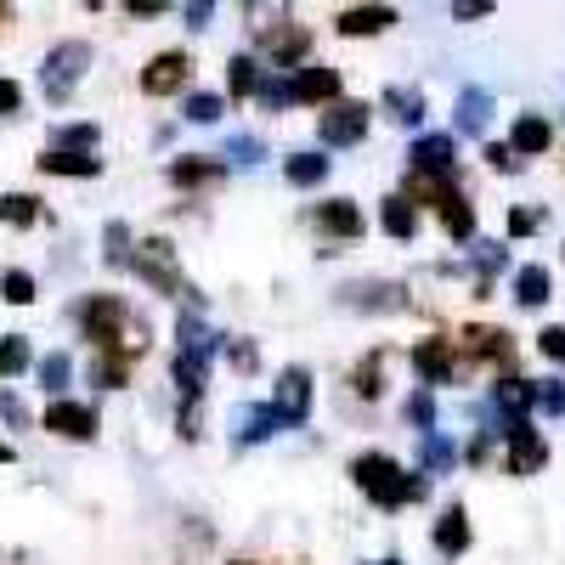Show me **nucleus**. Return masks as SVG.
<instances>
[{"label": "nucleus", "instance_id": "1", "mask_svg": "<svg viewBox=\"0 0 565 565\" xmlns=\"http://www.w3.org/2000/svg\"><path fill=\"white\" fill-rule=\"evenodd\" d=\"M351 476H356V487H362L373 503H391V509L424 498V481H418V476H402L385 452H362V458L351 463Z\"/></svg>", "mask_w": 565, "mask_h": 565}, {"label": "nucleus", "instance_id": "2", "mask_svg": "<svg viewBox=\"0 0 565 565\" xmlns=\"http://www.w3.org/2000/svg\"><path fill=\"white\" fill-rule=\"evenodd\" d=\"M85 63H90V45H79V40L57 45V52L45 57V68H40V79H45V97H52V103H68V90L79 85Z\"/></svg>", "mask_w": 565, "mask_h": 565}, {"label": "nucleus", "instance_id": "3", "mask_svg": "<svg viewBox=\"0 0 565 565\" xmlns=\"http://www.w3.org/2000/svg\"><path fill=\"white\" fill-rule=\"evenodd\" d=\"M317 130H322L328 148H351V141H362V130H367V108L362 103H334V108H322Z\"/></svg>", "mask_w": 565, "mask_h": 565}, {"label": "nucleus", "instance_id": "4", "mask_svg": "<svg viewBox=\"0 0 565 565\" xmlns=\"http://www.w3.org/2000/svg\"><path fill=\"white\" fill-rule=\"evenodd\" d=\"M136 271L153 282V289H164V295H175L181 289V271H175V249L164 244V238H148L136 249Z\"/></svg>", "mask_w": 565, "mask_h": 565}, {"label": "nucleus", "instance_id": "5", "mask_svg": "<svg viewBox=\"0 0 565 565\" xmlns=\"http://www.w3.org/2000/svg\"><path fill=\"white\" fill-rule=\"evenodd\" d=\"M271 413H277V424H306V413H311V373H306V367H289V373H282Z\"/></svg>", "mask_w": 565, "mask_h": 565}, {"label": "nucleus", "instance_id": "6", "mask_svg": "<svg viewBox=\"0 0 565 565\" xmlns=\"http://www.w3.org/2000/svg\"><path fill=\"white\" fill-rule=\"evenodd\" d=\"M186 74H193L186 52H159L148 68H141V90H148V97H170V90L186 85Z\"/></svg>", "mask_w": 565, "mask_h": 565}, {"label": "nucleus", "instance_id": "7", "mask_svg": "<svg viewBox=\"0 0 565 565\" xmlns=\"http://www.w3.org/2000/svg\"><path fill=\"white\" fill-rule=\"evenodd\" d=\"M543 458H548V447L532 436V424L526 418H514L509 424V476H532V469H543Z\"/></svg>", "mask_w": 565, "mask_h": 565}, {"label": "nucleus", "instance_id": "8", "mask_svg": "<svg viewBox=\"0 0 565 565\" xmlns=\"http://www.w3.org/2000/svg\"><path fill=\"white\" fill-rule=\"evenodd\" d=\"M45 430H57L68 441H90L97 436V413H90L85 402H52L45 407Z\"/></svg>", "mask_w": 565, "mask_h": 565}, {"label": "nucleus", "instance_id": "9", "mask_svg": "<svg viewBox=\"0 0 565 565\" xmlns=\"http://www.w3.org/2000/svg\"><path fill=\"white\" fill-rule=\"evenodd\" d=\"M340 97V74L334 68H317V63H306L300 68V79H295V103H334Z\"/></svg>", "mask_w": 565, "mask_h": 565}, {"label": "nucleus", "instance_id": "10", "mask_svg": "<svg viewBox=\"0 0 565 565\" xmlns=\"http://www.w3.org/2000/svg\"><path fill=\"white\" fill-rule=\"evenodd\" d=\"M447 170H452V141L447 136L413 141V175H447Z\"/></svg>", "mask_w": 565, "mask_h": 565}, {"label": "nucleus", "instance_id": "11", "mask_svg": "<svg viewBox=\"0 0 565 565\" xmlns=\"http://www.w3.org/2000/svg\"><path fill=\"white\" fill-rule=\"evenodd\" d=\"M413 362H418V373H424L430 385H447V380H452V345H447V340H418Z\"/></svg>", "mask_w": 565, "mask_h": 565}, {"label": "nucleus", "instance_id": "12", "mask_svg": "<svg viewBox=\"0 0 565 565\" xmlns=\"http://www.w3.org/2000/svg\"><path fill=\"white\" fill-rule=\"evenodd\" d=\"M548 148H554V125L537 119V114H526L509 136V153H548Z\"/></svg>", "mask_w": 565, "mask_h": 565}, {"label": "nucleus", "instance_id": "13", "mask_svg": "<svg viewBox=\"0 0 565 565\" xmlns=\"http://www.w3.org/2000/svg\"><path fill=\"white\" fill-rule=\"evenodd\" d=\"M317 221H322L328 232H340V238H362V210H356L351 199H328V204L317 210Z\"/></svg>", "mask_w": 565, "mask_h": 565}, {"label": "nucleus", "instance_id": "14", "mask_svg": "<svg viewBox=\"0 0 565 565\" xmlns=\"http://www.w3.org/2000/svg\"><path fill=\"white\" fill-rule=\"evenodd\" d=\"M391 23H396L391 7H351V12H340V34H385Z\"/></svg>", "mask_w": 565, "mask_h": 565}, {"label": "nucleus", "instance_id": "15", "mask_svg": "<svg viewBox=\"0 0 565 565\" xmlns=\"http://www.w3.org/2000/svg\"><path fill=\"white\" fill-rule=\"evenodd\" d=\"M266 52L289 68V63H300V57L311 52V34H306V29H271V34H266Z\"/></svg>", "mask_w": 565, "mask_h": 565}, {"label": "nucleus", "instance_id": "16", "mask_svg": "<svg viewBox=\"0 0 565 565\" xmlns=\"http://www.w3.org/2000/svg\"><path fill=\"white\" fill-rule=\"evenodd\" d=\"M436 548H441V554H463V548H469V514H463L458 503L441 514V526H436Z\"/></svg>", "mask_w": 565, "mask_h": 565}, {"label": "nucleus", "instance_id": "17", "mask_svg": "<svg viewBox=\"0 0 565 565\" xmlns=\"http://www.w3.org/2000/svg\"><path fill=\"white\" fill-rule=\"evenodd\" d=\"M40 170H45V175H97L103 164L90 159V153H63V148H52V153L40 159Z\"/></svg>", "mask_w": 565, "mask_h": 565}, {"label": "nucleus", "instance_id": "18", "mask_svg": "<svg viewBox=\"0 0 565 565\" xmlns=\"http://www.w3.org/2000/svg\"><path fill=\"white\" fill-rule=\"evenodd\" d=\"M514 300H521V306H543L548 300V271L543 266H521V271H514Z\"/></svg>", "mask_w": 565, "mask_h": 565}, {"label": "nucleus", "instance_id": "19", "mask_svg": "<svg viewBox=\"0 0 565 565\" xmlns=\"http://www.w3.org/2000/svg\"><path fill=\"white\" fill-rule=\"evenodd\" d=\"M282 175H289L295 186H317L328 175V159L322 153H295V159H282Z\"/></svg>", "mask_w": 565, "mask_h": 565}, {"label": "nucleus", "instance_id": "20", "mask_svg": "<svg viewBox=\"0 0 565 565\" xmlns=\"http://www.w3.org/2000/svg\"><path fill=\"white\" fill-rule=\"evenodd\" d=\"M487 114H492V97L469 85L463 97H458V125H463V130H487Z\"/></svg>", "mask_w": 565, "mask_h": 565}, {"label": "nucleus", "instance_id": "21", "mask_svg": "<svg viewBox=\"0 0 565 565\" xmlns=\"http://www.w3.org/2000/svg\"><path fill=\"white\" fill-rule=\"evenodd\" d=\"M436 204H441V215H447V232H452V238H469V232H476V210H469L458 193H441Z\"/></svg>", "mask_w": 565, "mask_h": 565}, {"label": "nucleus", "instance_id": "22", "mask_svg": "<svg viewBox=\"0 0 565 565\" xmlns=\"http://www.w3.org/2000/svg\"><path fill=\"white\" fill-rule=\"evenodd\" d=\"M0 221H7V226H34V221H40V199L7 193V199H0Z\"/></svg>", "mask_w": 565, "mask_h": 565}, {"label": "nucleus", "instance_id": "23", "mask_svg": "<svg viewBox=\"0 0 565 565\" xmlns=\"http://www.w3.org/2000/svg\"><path fill=\"white\" fill-rule=\"evenodd\" d=\"M175 385H181L186 396L204 391V351H181V356H175Z\"/></svg>", "mask_w": 565, "mask_h": 565}, {"label": "nucleus", "instance_id": "24", "mask_svg": "<svg viewBox=\"0 0 565 565\" xmlns=\"http://www.w3.org/2000/svg\"><path fill=\"white\" fill-rule=\"evenodd\" d=\"M385 232H391V238H413V232H418V215H413L407 199H385Z\"/></svg>", "mask_w": 565, "mask_h": 565}, {"label": "nucleus", "instance_id": "25", "mask_svg": "<svg viewBox=\"0 0 565 565\" xmlns=\"http://www.w3.org/2000/svg\"><path fill=\"white\" fill-rule=\"evenodd\" d=\"M226 85H232V97H255V90H260V68H255L249 57H232Z\"/></svg>", "mask_w": 565, "mask_h": 565}, {"label": "nucleus", "instance_id": "26", "mask_svg": "<svg viewBox=\"0 0 565 565\" xmlns=\"http://www.w3.org/2000/svg\"><path fill=\"white\" fill-rule=\"evenodd\" d=\"M210 175H221V164H204V159H175V164H170V181H175V186H199V181H210Z\"/></svg>", "mask_w": 565, "mask_h": 565}, {"label": "nucleus", "instance_id": "27", "mask_svg": "<svg viewBox=\"0 0 565 565\" xmlns=\"http://www.w3.org/2000/svg\"><path fill=\"white\" fill-rule=\"evenodd\" d=\"M29 367V340H0V380H12V373H23Z\"/></svg>", "mask_w": 565, "mask_h": 565}, {"label": "nucleus", "instance_id": "28", "mask_svg": "<svg viewBox=\"0 0 565 565\" xmlns=\"http://www.w3.org/2000/svg\"><path fill=\"white\" fill-rule=\"evenodd\" d=\"M0 295H7L12 306H29L34 300V277L29 271H7V277H0Z\"/></svg>", "mask_w": 565, "mask_h": 565}, {"label": "nucleus", "instance_id": "29", "mask_svg": "<svg viewBox=\"0 0 565 565\" xmlns=\"http://www.w3.org/2000/svg\"><path fill=\"white\" fill-rule=\"evenodd\" d=\"M186 119H193V125H215V119H221V97H210V90L186 97Z\"/></svg>", "mask_w": 565, "mask_h": 565}, {"label": "nucleus", "instance_id": "30", "mask_svg": "<svg viewBox=\"0 0 565 565\" xmlns=\"http://www.w3.org/2000/svg\"><path fill=\"white\" fill-rule=\"evenodd\" d=\"M40 385H45V391H63V385H68V356H45V362H40Z\"/></svg>", "mask_w": 565, "mask_h": 565}, {"label": "nucleus", "instance_id": "31", "mask_svg": "<svg viewBox=\"0 0 565 565\" xmlns=\"http://www.w3.org/2000/svg\"><path fill=\"white\" fill-rule=\"evenodd\" d=\"M385 103H391V108H396V119H407V125H413V119H424V97H413V90H391Z\"/></svg>", "mask_w": 565, "mask_h": 565}, {"label": "nucleus", "instance_id": "32", "mask_svg": "<svg viewBox=\"0 0 565 565\" xmlns=\"http://www.w3.org/2000/svg\"><path fill=\"white\" fill-rule=\"evenodd\" d=\"M57 141H63V153H79V148H90V141H97V125H68Z\"/></svg>", "mask_w": 565, "mask_h": 565}, {"label": "nucleus", "instance_id": "33", "mask_svg": "<svg viewBox=\"0 0 565 565\" xmlns=\"http://www.w3.org/2000/svg\"><path fill=\"white\" fill-rule=\"evenodd\" d=\"M385 385H380V362H362L356 367V396H380Z\"/></svg>", "mask_w": 565, "mask_h": 565}, {"label": "nucleus", "instance_id": "34", "mask_svg": "<svg viewBox=\"0 0 565 565\" xmlns=\"http://www.w3.org/2000/svg\"><path fill=\"white\" fill-rule=\"evenodd\" d=\"M537 345H543V356H548V362H565V328H543Z\"/></svg>", "mask_w": 565, "mask_h": 565}, {"label": "nucleus", "instance_id": "35", "mask_svg": "<svg viewBox=\"0 0 565 565\" xmlns=\"http://www.w3.org/2000/svg\"><path fill=\"white\" fill-rule=\"evenodd\" d=\"M23 108V85L18 79H0V114H18Z\"/></svg>", "mask_w": 565, "mask_h": 565}, {"label": "nucleus", "instance_id": "36", "mask_svg": "<svg viewBox=\"0 0 565 565\" xmlns=\"http://www.w3.org/2000/svg\"><path fill=\"white\" fill-rule=\"evenodd\" d=\"M407 413H413V424H430V418H436L430 396H413V402H407Z\"/></svg>", "mask_w": 565, "mask_h": 565}, {"label": "nucleus", "instance_id": "37", "mask_svg": "<svg viewBox=\"0 0 565 565\" xmlns=\"http://www.w3.org/2000/svg\"><path fill=\"white\" fill-rule=\"evenodd\" d=\"M537 402H543V407H554V413H565V385H543V391H537Z\"/></svg>", "mask_w": 565, "mask_h": 565}, {"label": "nucleus", "instance_id": "38", "mask_svg": "<svg viewBox=\"0 0 565 565\" xmlns=\"http://www.w3.org/2000/svg\"><path fill=\"white\" fill-rule=\"evenodd\" d=\"M487 164H492V170H514V153H509V148H498V141H492V148H487Z\"/></svg>", "mask_w": 565, "mask_h": 565}, {"label": "nucleus", "instance_id": "39", "mask_svg": "<svg viewBox=\"0 0 565 565\" xmlns=\"http://www.w3.org/2000/svg\"><path fill=\"white\" fill-rule=\"evenodd\" d=\"M108 260H125V226H108Z\"/></svg>", "mask_w": 565, "mask_h": 565}, {"label": "nucleus", "instance_id": "40", "mask_svg": "<svg viewBox=\"0 0 565 565\" xmlns=\"http://www.w3.org/2000/svg\"><path fill=\"white\" fill-rule=\"evenodd\" d=\"M232 367L249 373V367H255V345H232Z\"/></svg>", "mask_w": 565, "mask_h": 565}, {"label": "nucleus", "instance_id": "41", "mask_svg": "<svg viewBox=\"0 0 565 565\" xmlns=\"http://www.w3.org/2000/svg\"><path fill=\"white\" fill-rule=\"evenodd\" d=\"M487 12H492L487 0H476V7H452V18H458V23H463V18H487Z\"/></svg>", "mask_w": 565, "mask_h": 565}, {"label": "nucleus", "instance_id": "42", "mask_svg": "<svg viewBox=\"0 0 565 565\" xmlns=\"http://www.w3.org/2000/svg\"><path fill=\"white\" fill-rule=\"evenodd\" d=\"M537 226V215L532 210H521V215H509V232H532Z\"/></svg>", "mask_w": 565, "mask_h": 565}, {"label": "nucleus", "instance_id": "43", "mask_svg": "<svg viewBox=\"0 0 565 565\" xmlns=\"http://www.w3.org/2000/svg\"><path fill=\"white\" fill-rule=\"evenodd\" d=\"M232 153H244V164H255V153H260V141H249V136H244V141H232Z\"/></svg>", "mask_w": 565, "mask_h": 565}, {"label": "nucleus", "instance_id": "44", "mask_svg": "<svg viewBox=\"0 0 565 565\" xmlns=\"http://www.w3.org/2000/svg\"><path fill=\"white\" fill-rule=\"evenodd\" d=\"M0 463H12V447L7 441H0Z\"/></svg>", "mask_w": 565, "mask_h": 565}, {"label": "nucleus", "instance_id": "45", "mask_svg": "<svg viewBox=\"0 0 565 565\" xmlns=\"http://www.w3.org/2000/svg\"><path fill=\"white\" fill-rule=\"evenodd\" d=\"M238 565H255V559H238Z\"/></svg>", "mask_w": 565, "mask_h": 565}, {"label": "nucleus", "instance_id": "46", "mask_svg": "<svg viewBox=\"0 0 565 565\" xmlns=\"http://www.w3.org/2000/svg\"><path fill=\"white\" fill-rule=\"evenodd\" d=\"M0 18H7V7H0Z\"/></svg>", "mask_w": 565, "mask_h": 565}]
</instances>
